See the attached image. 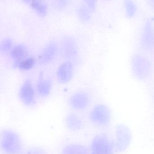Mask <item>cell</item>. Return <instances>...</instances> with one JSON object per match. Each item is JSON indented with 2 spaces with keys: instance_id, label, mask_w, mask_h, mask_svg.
Segmentation results:
<instances>
[{
  "instance_id": "6da1fadb",
  "label": "cell",
  "mask_w": 154,
  "mask_h": 154,
  "mask_svg": "<svg viewBox=\"0 0 154 154\" xmlns=\"http://www.w3.org/2000/svg\"><path fill=\"white\" fill-rule=\"evenodd\" d=\"M130 69L133 77L139 82H146L153 74L152 61L144 53L134 54L130 59Z\"/></svg>"
},
{
  "instance_id": "7a4b0ae2",
  "label": "cell",
  "mask_w": 154,
  "mask_h": 154,
  "mask_svg": "<svg viewBox=\"0 0 154 154\" xmlns=\"http://www.w3.org/2000/svg\"><path fill=\"white\" fill-rule=\"evenodd\" d=\"M0 147L4 154H21L24 151L20 136L15 131L9 128L1 132Z\"/></svg>"
},
{
  "instance_id": "3957f363",
  "label": "cell",
  "mask_w": 154,
  "mask_h": 154,
  "mask_svg": "<svg viewBox=\"0 0 154 154\" xmlns=\"http://www.w3.org/2000/svg\"><path fill=\"white\" fill-rule=\"evenodd\" d=\"M114 136L113 141L116 152L126 151L133 140V134L130 128L123 123L117 124L115 127Z\"/></svg>"
},
{
  "instance_id": "277c9868",
  "label": "cell",
  "mask_w": 154,
  "mask_h": 154,
  "mask_svg": "<svg viewBox=\"0 0 154 154\" xmlns=\"http://www.w3.org/2000/svg\"><path fill=\"white\" fill-rule=\"evenodd\" d=\"M89 119L90 122L96 126L107 127L112 121V112L107 105L99 103L91 109L89 114Z\"/></svg>"
},
{
  "instance_id": "5b68a950",
  "label": "cell",
  "mask_w": 154,
  "mask_h": 154,
  "mask_svg": "<svg viewBox=\"0 0 154 154\" xmlns=\"http://www.w3.org/2000/svg\"><path fill=\"white\" fill-rule=\"evenodd\" d=\"M90 152V154H115L114 141L106 134H98L91 140Z\"/></svg>"
},
{
  "instance_id": "8992f818",
  "label": "cell",
  "mask_w": 154,
  "mask_h": 154,
  "mask_svg": "<svg viewBox=\"0 0 154 154\" xmlns=\"http://www.w3.org/2000/svg\"><path fill=\"white\" fill-rule=\"evenodd\" d=\"M19 96L23 104L27 106H32L36 102V93L33 83L30 79H26L20 87Z\"/></svg>"
},
{
  "instance_id": "52a82bcc",
  "label": "cell",
  "mask_w": 154,
  "mask_h": 154,
  "mask_svg": "<svg viewBox=\"0 0 154 154\" xmlns=\"http://www.w3.org/2000/svg\"><path fill=\"white\" fill-rule=\"evenodd\" d=\"M68 103L70 106L74 110L78 111H84L90 105V96L85 91H77L70 97Z\"/></svg>"
},
{
  "instance_id": "ba28073f",
  "label": "cell",
  "mask_w": 154,
  "mask_h": 154,
  "mask_svg": "<svg viewBox=\"0 0 154 154\" xmlns=\"http://www.w3.org/2000/svg\"><path fill=\"white\" fill-rule=\"evenodd\" d=\"M140 48L146 53L154 51V32L150 23H146L140 40Z\"/></svg>"
},
{
  "instance_id": "9c48e42d",
  "label": "cell",
  "mask_w": 154,
  "mask_h": 154,
  "mask_svg": "<svg viewBox=\"0 0 154 154\" xmlns=\"http://www.w3.org/2000/svg\"><path fill=\"white\" fill-rule=\"evenodd\" d=\"M58 47L54 42H51L44 46L38 57L39 62L42 65H47L52 62L58 55Z\"/></svg>"
},
{
  "instance_id": "30bf717a",
  "label": "cell",
  "mask_w": 154,
  "mask_h": 154,
  "mask_svg": "<svg viewBox=\"0 0 154 154\" xmlns=\"http://www.w3.org/2000/svg\"><path fill=\"white\" fill-rule=\"evenodd\" d=\"M74 74L73 64L71 61L66 60L61 63L57 69L56 77L59 82L65 84L72 80Z\"/></svg>"
},
{
  "instance_id": "8fae6325",
  "label": "cell",
  "mask_w": 154,
  "mask_h": 154,
  "mask_svg": "<svg viewBox=\"0 0 154 154\" xmlns=\"http://www.w3.org/2000/svg\"><path fill=\"white\" fill-rule=\"evenodd\" d=\"M61 51L63 57L69 61L76 59L78 55L77 45L74 39L69 37H66L62 40Z\"/></svg>"
},
{
  "instance_id": "7c38bea8",
  "label": "cell",
  "mask_w": 154,
  "mask_h": 154,
  "mask_svg": "<svg viewBox=\"0 0 154 154\" xmlns=\"http://www.w3.org/2000/svg\"><path fill=\"white\" fill-rule=\"evenodd\" d=\"M65 123L67 128L72 132H79L85 126L82 118L75 113H69L66 116Z\"/></svg>"
},
{
  "instance_id": "4fadbf2b",
  "label": "cell",
  "mask_w": 154,
  "mask_h": 154,
  "mask_svg": "<svg viewBox=\"0 0 154 154\" xmlns=\"http://www.w3.org/2000/svg\"><path fill=\"white\" fill-rule=\"evenodd\" d=\"M52 89V82L50 79L40 74L36 84V91L39 96L45 97L49 95Z\"/></svg>"
},
{
  "instance_id": "5bb4252c",
  "label": "cell",
  "mask_w": 154,
  "mask_h": 154,
  "mask_svg": "<svg viewBox=\"0 0 154 154\" xmlns=\"http://www.w3.org/2000/svg\"><path fill=\"white\" fill-rule=\"evenodd\" d=\"M9 55L13 62H17L29 57V50L24 44H18L14 46Z\"/></svg>"
},
{
  "instance_id": "9a60e30c",
  "label": "cell",
  "mask_w": 154,
  "mask_h": 154,
  "mask_svg": "<svg viewBox=\"0 0 154 154\" xmlns=\"http://www.w3.org/2000/svg\"><path fill=\"white\" fill-rule=\"evenodd\" d=\"M61 154H90V149L86 146L79 143L69 144L64 146Z\"/></svg>"
},
{
  "instance_id": "2e32d148",
  "label": "cell",
  "mask_w": 154,
  "mask_h": 154,
  "mask_svg": "<svg viewBox=\"0 0 154 154\" xmlns=\"http://www.w3.org/2000/svg\"><path fill=\"white\" fill-rule=\"evenodd\" d=\"M36 63L35 59L33 57L29 56L20 61L13 62V66L21 71H29L33 68Z\"/></svg>"
},
{
  "instance_id": "e0dca14e",
  "label": "cell",
  "mask_w": 154,
  "mask_h": 154,
  "mask_svg": "<svg viewBox=\"0 0 154 154\" xmlns=\"http://www.w3.org/2000/svg\"><path fill=\"white\" fill-rule=\"evenodd\" d=\"M13 47V42L11 39L5 38L3 40L0 44V52L1 54L5 55L10 54Z\"/></svg>"
},
{
  "instance_id": "ac0fdd59",
  "label": "cell",
  "mask_w": 154,
  "mask_h": 154,
  "mask_svg": "<svg viewBox=\"0 0 154 154\" xmlns=\"http://www.w3.org/2000/svg\"><path fill=\"white\" fill-rule=\"evenodd\" d=\"M32 7L36 12L41 16H44L47 14L46 5L39 0H33Z\"/></svg>"
},
{
  "instance_id": "d6986e66",
  "label": "cell",
  "mask_w": 154,
  "mask_h": 154,
  "mask_svg": "<svg viewBox=\"0 0 154 154\" xmlns=\"http://www.w3.org/2000/svg\"><path fill=\"white\" fill-rule=\"evenodd\" d=\"M124 5L127 16L130 18L133 17L137 11L136 5L131 0H125Z\"/></svg>"
},
{
  "instance_id": "ffe728a7",
  "label": "cell",
  "mask_w": 154,
  "mask_h": 154,
  "mask_svg": "<svg viewBox=\"0 0 154 154\" xmlns=\"http://www.w3.org/2000/svg\"><path fill=\"white\" fill-rule=\"evenodd\" d=\"M78 14L80 20L83 22H86L90 18V14L88 9L84 6L80 7L78 10Z\"/></svg>"
},
{
  "instance_id": "44dd1931",
  "label": "cell",
  "mask_w": 154,
  "mask_h": 154,
  "mask_svg": "<svg viewBox=\"0 0 154 154\" xmlns=\"http://www.w3.org/2000/svg\"><path fill=\"white\" fill-rule=\"evenodd\" d=\"M21 154H48L43 148L39 146H33L22 152Z\"/></svg>"
},
{
  "instance_id": "7402d4cb",
  "label": "cell",
  "mask_w": 154,
  "mask_h": 154,
  "mask_svg": "<svg viewBox=\"0 0 154 154\" xmlns=\"http://www.w3.org/2000/svg\"><path fill=\"white\" fill-rule=\"evenodd\" d=\"M90 10L94 11L96 5V0H84Z\"/></svg>"
},
{
  "instance_id": "603a6c76",
  "label": "cell",
  "mask_w": 154,
  "mask_h": 154,
  "mask_svg": "<svg viewBox=\"0 0 154 154\" xmlns=\"http://www.w3.org/2000/svg\"><path fill=\"white\" fill-rule=\"evenodd\" d=\"M24 2L25 3H28L29 2H30V1H31V0H23Z\"/></svg>"
}]
</instances>
